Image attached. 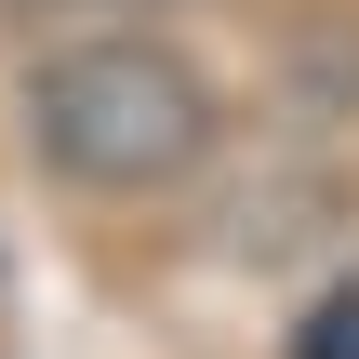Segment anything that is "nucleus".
I'll list each match as a JSON object with an SVG mask.
<instances>
[{
  "mask_svg": "<svg viewBox=\"0 0 359 359\" xmlns=\"http://www.w3.org/2000/svg\"><path fill=\"white\" fill-rule=\"evenodd\" d=\"M306 359H359V293H333V306L306 320Z\"/></svg>",
  "mask_w": 359,
  "mask_h": 359,
  "instance_id": "f03ea898",
  "label": "nucleus"
},
{
  "mask_svg": "<svg viewBox=\"0 0 359 359\" xmlns=\"http://www.w3.org/2000/svg\"><path fill=\"white\" fill-rule=\"evenodd\" d=\"M0 13H67V0H0Z\"/></svg>",
  "mask_w": 359,
  "mask_h": 359,
  "instance_id": "7ed1b4c3",
  "label": "nucleus"
},
{
  "mask_svg": "<svg viewBox=\"0 0 359 359\" xmlns=\"http://www.w3.org/2000/svg\"><path fill=\"white\" fill-rule=\"evenodd\" d=\"M133 13H187V0H133Z\"/></svg>",
  "mask_w": 359,
  "mask_h": 359,
  "instance_id": "20e7f679",
  "label": "nucleus"
},
{
  "mask_svg": "<svg viewBox=\"0 0 359 359\" xmlns=\"http://www.w3.org/2000/svg\"><path fill=\"white\" fill-rule=\"evenodd\" d=\"M213 147H226L213 80L173 40H147V27L53 40L27 67V160L53 187H80V200H173Z\"/></svg>",
  "mask_w": 359,
  "mask_h": 359,
  "instance_id": "f257e3e1",
  "label": "nucleus"
}]
</instances>
